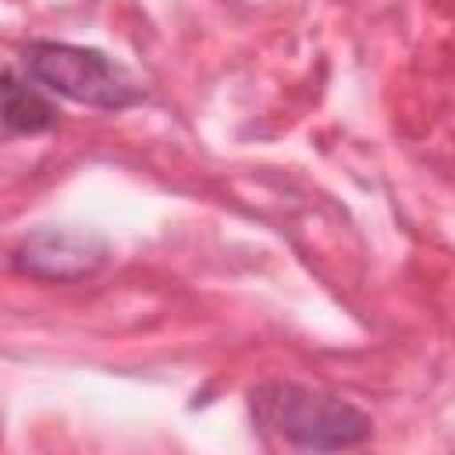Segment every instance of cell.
Masks as SVG:
<instances>
[{
  "label": "cell",
  "instance_id": "7a4b0ae2",
  "mask_svg": "<svg viewBox=\"0 0 455 455\" xmlns=\"http://www.w3.org/2000/svg\"><path fill=\"white\" fill-rule=\"evenodd\" d=\"M25 71L43 89L92 110H124L146 96L139 78L96 46L36 39L25 50Z\"/></svg>",
  "mask_w": 455,
  "mask_h": 455
},
{
  "label": "cell",
  "instance_id": "6da1fadb",
  "mask_svg": "<svg viewBox=\"0 0 455 455\" xmlns=\"http://www.w3.org/2000/svg\"><path fill=\"white\" fill-rule=\"evenodd\" d=\"M249 409L263 430L302 451L355 448L373 434V419L359 405L295 380L256 384L249 391Z\"/></svg>",
  "mask_w": 455,
  "mask_h": 455
},
{
  "label": "cell",
  "instance_id": "3957f363",
  "mask_svg": "<svg viewBox=\"0 0 455 455\" xmlns=\"http://www.w3.org/2000/svg\"><path fill=\"white\" fill-rule=\"evenodd\" d=\"M110 259V245L96 231L75 228H36L11 249V267L36 281H82Z\"/></svg>",
  "mask_w": 455,
  "mask_h": 455
},
{
  "label": "cell",
  "instance_id": "277c9868",
  "mask_svg": "<svg viewBox=\"0 0 455 455\" xmlns=\"http://www.w3.org/2000/svg\"><path fill=\"white\" fill-rule=\"evenodd\" d=\"M0 92H4V128L11 135H39L53 128L57 107L43 92H36V85L21 82L11 68L0 78Z\"/></svg>",
  "mask_w": 455,
  "mask_h": 455
}]
</instances>
